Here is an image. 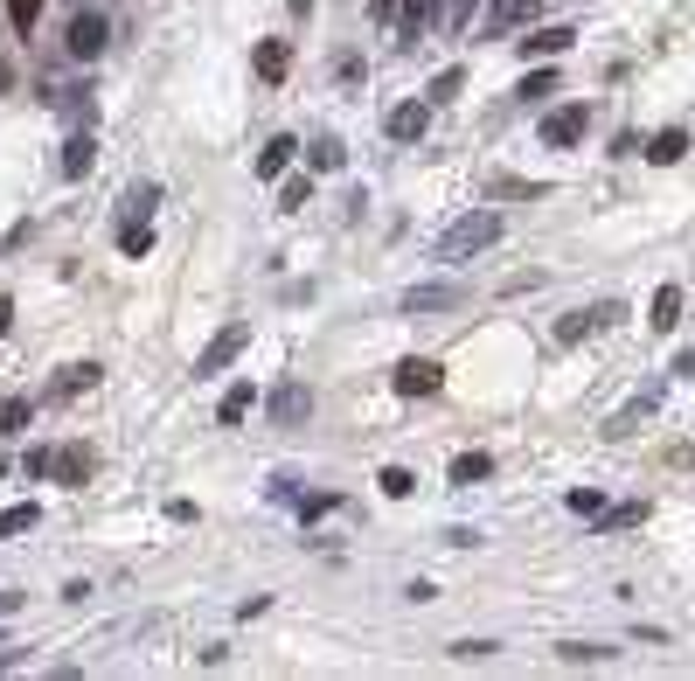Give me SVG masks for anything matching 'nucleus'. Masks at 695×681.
Wrapping results in <instances>:
<instances>
[{"mask_svg":"<svg viewBox=\"0 0 695 681\" xmlns=\"http://www.w3.org/2000/svg\"><path fill=\"white\" fill-rule=\"evenodd\" d=\"M494 237H501V216H494V209H473V216H459V223L438 237V251H445V258H466V251H487Z\"/></svg>","mask_w":695,"mask_h":681,"instance_id":"f257e3e1","label":"nucleus"},{"mask_svg":"<svg viewBox=\"0 0 695 681\" xmlns=\"http://www.w3.org/2000/svg\"><path fill=\"white\" fill-rule=\"evenodd\" d=\"M244 341H251V327H244V320H237V327H223V334H216V341L195 355V376H216V369H230V362L244 355Z\"/></svg>","mask_w":695,"mask_h":681,"instance_id":"f03ea898","label":"nucleus"},{"mask_svg":"<svg viewBox=\"0 0 695 681\" xmlns=\"http://www.w3.org/2000/svg\"><path fill=\"white\" fill-rule=\"evenodd\" d=\"M584 126H591V112H584V105H556L550 119H543V146H577Z\"/></svg>","mask_w":695,"mask_h":681,"instance_id":"7ed1b4c3","label":"nucleus"},{"mask_svg":"<svg viewBox=\"0 0 695 681\" xmlns=\"http://www.w3.org/2000/svg\"><path fill=\"white\" fill-rule=\"evenodd\" d=\"M438 390H445V369H438V362L417 355V362L397 369V397H438Z\"/></svg>","mask_w":695,"mask_h":681,"instance_id":"20e7f679","label":"nucleus"},{"mask_svg":"<svg viewBox=\"0 0 695 681\" xmlns=\"http://www.w3.org/2000/svg\"><path fill=\"white\" fill-rule=\"evenodd\" d=\"M98 49H105V14L84 7V14L70 21V56H98Z\"/></svg>","mask_w":695,"mask_h":681,"instance_id":"39448f33","label":"nucleus"},{"mask_svg":"<svg viewBox=\"0 0 695 681\" xmlns=\"http://www.w3.org/2000/svg\"><path fill=\"white\" fill-rule=\"evenodd\" d=\"M626 306H591V313H570L563 327H556V341H584V334H598V327H612Z\"/></svg>","mask_w":695,"mask_h":681,"instance_id":"423d86ee","label":"nucleus"},{"mask_svg":"<svg viewBox=\"0 0 695 681\" xmlns=\"http://www.w3.org/2000/svg\"><path fill=\"white\" fill-rule=\"evenodd\" d=\"M438 306H459V285H411L404 292V313H438Z\"/></svg>","mask_w":695,"mask_h":681,"instance_id":"0eeeda50","label":"nucleus"},{"mask_svg":"<svg viewBox=\"0 0 695 681\" xmlns=\"http://www.w3.org/2000/svg\"><path fill=\"white\" fill-rule=\"evenodd\" d=\"M49 473H63V487H84V473H91V452L63 445V452H49Z\"/></svg>","mask_w":695,"mask_h":681,"instance_id":"6e6552de","label":"nucleus"},{"mask_svg":"<svg viewBox=\"0 0 695 681\" xmlns=\"http://www.w3.org/2000/svg\"><path fill=\"white\" fill-rule=\"evenodd\" d=\"M536 7H543V0H494V14H487V28H494V35H508V28H522V21H529Z\"/></svg>","mask_w":695,"mask_h":681,"instance_id":"1a4fd4ad","label":"nucleus"},{"mask_svg":"<svg viewBox=\"0 0 695 681\" xmlns=\"http://www.w3.org/2000/svg\"><path fill=\"white\" fill-rule=\"evenodd\" d=\"M306 410H313V397H306L299 383H285V390H278V397H272V417H278V424H299Z\"/></svg>","mask_w":695,"mask_h":681,"instance_id":"9d476101","label":"nucleus"},{"mask_svg":"<svg viewBox=\"0 0 695 681\" xmlns=\"http://www.w3.org/2000/svg\"><path fill=\"white\" fill-rule=\"evenodd\" d=\"M424 126H431L424 105H397V112H390V139H424Z\"/></svg>","mask_w":695,"mask_h":681,"instance_id":"9b49d317","label":"nucleus"},{"mask_svg":"<svg viewBox=\"0 0 695 681\" xmlns=\"http://www.w3.org/2000/svg\"><path fill=\"white\" fill-rule=\"evenodd\" d=\"M570 42H577V28H543V35H529V42H522V56H563Z\"/></svg>","mask_w":695,"mask_h":681,"instance_id":"f8f14e48","label":"nucleus"},{"mask_svg":"<svg viewBox=\"0 0 695 681\" xmlns=\"http://www.w3.org/2000/svg\"><path fill=\"white\" fill-rule=\"evenodd\" d=\"M251 404H258V390H251V383H237V390H223V410H216V417H223V424H244Z\"/></svg>","mask_w":695,"mask_h":681,"instance_id":"ddd939ff","label":"nucleus"},{"mask_svg":"<svg viewBox=\"0 0 695 681\" xmlns=\"http://www.w3.org/2000/svg\"><path fill=\"white\" fill-rule=\"evenodd\" d=\"M285 70H292V49H285V42H265V49H258V77H265V84H278Z\"/></svg>","mask_w":695,"mask_h":681,"instance_id":"4468645a","label":"nucleus"},{"mask_svg":"<svg viewBox=\"0 0 695 681\" xmlns=\"http://www.w3.org/2000/svg\"><path fill=\"white\" fill-rule=\"evenodd\" d=\"M487 473H494L487 452H459V459H452V480H459V487H473V480H487Z\"/></svg>","mask_w":695,"mask_h":681,"instance_id":"2eb2a0df","label":"nucleus"},{"mask_svg":"<svg viewBox=\"0 0 695 681\" xmlns=\"http://www.w3.org/2000/svg\"><path fill=\"white\" fill-rule=\"evenodd\" d=\"M682 153H689V133H661L654 146H647V160H654V167H668V160H682Z\"/></svg>","mask_w":695,"mask_h":681,"instance_id":"dca6fc26","label":"nucleus"},{"mask_svg":"<svg viewBox=\"0 0 695 681\" xmlns=\"http://www.w3.org/2000/svg\"><path fill=\"white\" fill-rule=\"evenodd\" d=\"M675 320H682V292L661 285V292H654V327H675Z\"/></svg>","mask_w":695,"mask_h":681,"instance_id":"f3484780","label":"nucleus"},{"mask_svg":"<svg viewBox=\"0 0 695 681\" xmlns=\"http://www.w3.org/2000/svg\"><path fill=\"white\" fill-rule=\"evenodd\" d=\"M285 160H292V139H272V146L258 153V174L272 181V174H285Z\"/></svg>","mask_w":695,"mask_h":681,"instance_id":"a211bd4d","label":"nucleus"},{"mask_svg":"<svg viewBox=\"0 0 695 681\" xmlns=\"http://www.w3.org/2000/svg\"><path fill=\"white\" fill-rule=\"evenodd\" d=\"M550 91H556V70H529V84H522V98H529V105H543Z\"/></svg>","mask_w":695,"mask_h":681,"instance_id":"6ab92c4d","label":"nucleus"},{"mask_svg":"<svg viewBox=\"0 0 695 681\" xmlns=\"http://www.w3.org/2000/svg\"><path fill=\"white\" fill-rule=\"evenodd\" d=\"M28 424V397H0V431H21Z\"/></svg>","mask_w":695,"mask_h":681,"instance_id":"aec40b11","label":"nucleus"},{"mask_svg":"<svg viewBox=\"0 0 695 681\" xmlns=\"http://www.w3.org/2000/svg\"><path fill=\"white\" fill-rule=\"evenodd\" d=\"M91 383H98V369H91V362H84V369H70V376H63V383H56V397H77V390H91Z\"/></svg>","mask_w":695,"mask_h":681,"instance_id":"412c9836","label":"nucleus"},{"mask_svg":"<svg viewBox=\"0 0 695 681\" xmlns=\"http://www.w3.org/2000/svg\"><path fill=\"white\" fill-rule=\"evenodd\" d=\"M21 529H35V508H28V501H21V508H7V515H0V536H21Z\"/></svg>","mask_w":695,"mask_h":681,"instance_id":"4be33fe9","label":"nucleus"},{"mask_svg":"<svg viewBox=\"0 0 695 681\" xmlns=\"http://www.w3.org/2000/svg\"><path fill=\"white\" fill-rule=\"evenodd\" d=\"M411 487H417V480H411V473H404V466H390V473H383V494H390V501H404Z\"/></svg>","mask_w":695,"mask_h":681,"instance_id":"5701e85b","label":"nucleus"},{"mask_svg":"<svg viewBox=\"0 0 695 681\" xmlns=\"http://www.w3.org/2000/svg\"><path fill=\"white\" fill-rule=\"evenodd\" d=\"M63 167H70V174H84V167H91V139H70V153H63Z\"/></svg>","mask_w":695,"mask_h":681,"instance_id":"b1692460","label":"nucleus"},{"mask_svg":"<svg viewBox=\"0 0 695 681\" xmlns=\"http://www.w3.org/2000/svg\"><path fill=\"white\" fill-rule=\"evenodd\" d=\"M7 14H14V28H35V14H42V0H7Z\"/></svg>","mask_w":695,"mask_h":681,"instance_id":"393cba45","label":"nucleus"},{"mask_svg":"<svg viewBox=\"0 0 695 681\" xmlns=\"http://www.w3.org/2000/svg\"><path fill=\"white\" fill-rule=\"evenodd\" d=\"M598 508H605V501H598L591 487H577V494H570V515H598Z\"/></svg>","mask_w":695,"mask_h":681,"instance_id":"a878e982","label":"nucleus"},{"mask_svg":"<svg viewBox=\"0 0 695 681\" xmlns=\"http://www.w3.org/2000/svg\"><path fill=\"white\" fill-rule=\"evenodd\" d=\"M675 369H682V376H695V348H689V355H682V362H675Z\"/></svg>","mask_w":695,"mask_h":681,"instance_id":"bb28decb","label":"nucleus"},{"mask_svg":"<svg viewBox=\"0 0 695 681\" xmlns=\"http://www.w3.org/2000/svg\"><path fill=\"white\" fill-rule=\"evenodd\" d=\"M7 320H14V306H7V299H0V334H7Z\"/></svg>","mask_w":695,"mask_h":681,"instance_id":"cd10ccee","label":"nucleus"},{"mask_svg":"<svg viewBox=\"0 0 695 681\" xmlns=\"http://www.w3.org/2000/svg\"><path fill=\"white\" fill-rule=\"evenodd\" d=\"M0 473H7V459H0Z\"/></svg>","mask_w":695,"mask_h":681,"instance_id":"c85d7f7f","label":"nucleus"}]
</instances>
